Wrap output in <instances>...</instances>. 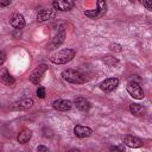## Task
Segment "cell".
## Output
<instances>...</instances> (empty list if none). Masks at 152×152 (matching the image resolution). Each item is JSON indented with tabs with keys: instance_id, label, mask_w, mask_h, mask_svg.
Wrapping results in <instances>:
<instances>
[{
	"instance_id": "6da1fadb",
	"label": "cell",
	"mask_w": 152,
	"mask_h": 152,
	"mask_svg": "<svg viewBox=\"0 0 152 152\" xmlns=\"http://www.w3.org/2000/svg\"><path fill=\"white\" fill-rule=\"evenodd\" d=\"M75 55H76V52L74 49H63V50L53 53L50 57V61L53 64H64V63L70 62L75 57Z\"/></svg>"
},
{
	"instance_id": "7a4b0ae2",
	"label": "cell",
	"mask_w": 152,
	"mask_h": 152,
	"mask_svg": "<svg viewBox=\"0 0 152 152\" xmlns=\"http://www.w3.org/2000/svg\"><path fill=\"white\" fill-rule=\"evenodd\" d=\"M62 77L66 82L74 83V84H81V83H84L87 81V77L82 72H80V71H77L75 69H65V70H63L62 71Z\"/></svg>"
},
{
	"instance_id": "3957f363",
	"label": "cell",
	"mask_w": 152,
	"mask_h": 152,
	"mask_svg": "<svg viewBox=\"0 0 152 152\" xmlns=\"http://www.w3.org/2000/svg\"><path fill=\"white\" fill-rule=\"evenodd\" d=\"M106 11H107V5H106V2L100 0V1H97V8H96V10L86 11L84 14H86L88 18H90V19H99V18H101V17L104 15Z\"/></svg>"
},
{
	"instance_id": "277c9868",
	"label": "cell",
	"mask_w": 152,
	"mask_h": 152,
	"mask_svg": "<svg viewBox=\"0 0 152 152\" xmlns=\"http://www.w3.org/2000/svg\"><path fill=\"white\" fill-rule=\"evenodd\" d=\"M127 88V91L128 94L133 97V99H137V100H141L144 97V90L142 88L139 86V83L134 82V81H129L126 86Z\"/></svg>"
},
{
	"instance_id": "5b68a950",
	"label": "cell",
	"mask_w": 152,
	"mask_h": 152,
	"mask_svg": "<svg viewBox=\"0 0 152 152\" xmlns=\"http://www.w3.org/2000/svg\"><path fill=\"white\" fill-rule=\"evenodd\" d=\"M48 70V65L46 64H40L38 65L30 75V81L33 83V84H38L43 77V75L45 74V71Z\"/></svg>"
},
{
	"instance_id": "8992f818",
	"label": "cell",
	"mask_w": 152,
	"mask_h": 152,
	"mask_svg": "<svg viewBox=\"0 0 152 152\" xmlns=\"http://www.w3.org/2000/svg\"><path fill=\"white\" fill-rule=\"evenodd\" d=\"M118 86H119V78L112 77V78H107V80H104L103 82H101L100 89H101L102 91L109 93V91L115 90V89L118 88Z\"/></svg>"
},
{
	"instance_id": "52a82bcc",
	"label": "cell",
	"mask_w": 152,
	"mask_h": 152,
	"mask_svg": "<svg viewBox=\"0 0 152 152\" xmlns=\"http://www.w3.org/2000/svg\"><path fill=\"white\" fill-rule=\"evenodd\" d=\"M32 104H33V100L32 99L24 97V99H21L19 101L13 102V104L11 106V109L12 110H25V109H28Z\"/></svg>"
},
{
	"instance_id": "ba28073f",
	"label": "cell",
	"mask_w": 152,
	"mask_h": 152,
	"mask_svg": "<svg viewBox=\"0 0 152 152\" xmlns=\"http://www.w3.org/2000/svg\"><path fill=\"white\" fill-rule=\"evenodd\" d=\"M52 6H53V10L65 12V11H70L75 6V2L71 0H57L52 2Z\"/></svg>"
},
{
	"instance_id": "9c48e42d",
	"label": "cell",
	"mask_w": 152,
	"mask_h": 152,
	"mask_svg": "<svg viewBox=\"0 0 152 152\" xmlns=\"http://www.w3.org/2000/svg\"><path fill=\"white\" fill-rule=\"evenodd\" d=\"M10 24H11L12 27H14L15 30H19V31H20V30L24 28V26H25V19H24L23 14L15 13V14H13V15L11 17Z\"/></svg>"
},
{
	"instance_id": "30bf717a",
	"label": "cell",
	"mask_w": 152,
	"mask_h": 152,
	"mask_svg": "<svg viewBox=\"0 0 152 152\" xmlns=\"http://www.w3.org/2000/svg\"><path fill=\"white\" fill-rule=\"evenodd\" d=\"M52 107H53L56 110L66 112V110H69V109L72 107V102L69 101V100L59 99V100H55V101L52 102Z\"/></svg>"
},
{
	"instance_id": "8fae6325",
	"label": "cell",
	"mask_w": 152,
	"mask_h": 152,
	"mask_svg": "<svg viewBox=\"0 0 152 152\" xmlns=\"http://www.w3.org/2000/svg\"><path fill=\"white\" fill-rule=\"evenodd\" d=\"M74 133L77 138H88L91 135L93 131L91 128L87 127V126H82V125H76L74 127Z\"/></svg>"
},
{
	"instance_id": "7c38bea8",
	"label": "cell",
	"mask_w": 152,
	"mask_h": 152,
	"mask_svg": "<svg viewBox=\"0 0 152 152\" xmlns=\"http://www.w3.org/2000/svg\"><path fill=\"white\" fill-rule=\"evenodd\" d=\"M124 144L131 148H138L142 146V140L138 137H133V135H127L124 139Z\"/></svg>"
},
{
	"instance_id": "4fadbf2b",
	"label": "cell",
	"mask_w": 152,
	"mask_h": 152,
	"mask_svg": "<svg viewBox=\"0 0 152 152\" xmlns=\"http://www.w3.org/2000/svg\"><path fill=\"white\" fill-rule=\"evenodd\" d=\"M55 17H56V11L55 10H42L37 14V20L43 23V21H48L50 19H53Z\"/></svg>"
},
{
	"instance_id": "5bb4252c",
	"label": "cell",
	"mask_w": 152,
	"mask_h": 152,
	"mask_svg": "<svg viewBox=\"0 0 152 152\" xmlns=\"http://www.w3.org/2000/svg\"><path fill=\"white\" fill-rule=\"evenodd\" d=\"M64 38H65V32H64V30H61V31L55 36V38L50 42V44L48 45V49H49V50H52V49L58 48V46L64 42Z\"/></svg>"
},
{
	"instance_id": "9a60e30c",
	"label": "cell",
	"mask_w": 152,
	"mask_h": 152,
	"mask_svg": "<svg viewBox=\"0 0 152 152\" xmlns=\"http://www.w3.org/2000/svg\"><path fill=\"white\" fill-rule=\"evenodd\" d=\"M0 80L2 81V83L4 84H6V86H13L14 83H15V80H14V77L7 71V69H5V68H2L1 70H0Z\"/></svg>"
},
{
	"instance_id": "2e32d148",
	"label": "cell",
	"mask_w": 152,
	"mask_h": 152,
	"mask_svg": "<svg viewBox=\"0 0 152 152\" xmlns=\"http://www.w3.org/2000/svg\"><path fill=\"white\" fill-rule=\"evenodd\" d=\"M76 108L81 112H88L90 109V102L84 97H76L74 101Z\"/></svg>"
},
{
	"instance_id": "e0dca14e",
	"label": "cell",
	"mask_w": 152,
	"mask_h": 152,
	"mask_svg": "<svg viewBox=\"0 0 152 152\" xmlns=\"http://www.w3.org/2000/svg\"><path fill=\"white\" fill-rule=\"evenodd\" d=\"M31 137H32V132H31L28 128H24V129H21V131L18 133V135H17V141H18L19 144H26V142L31 139Z\"/></svg>"
},
{
	"instance_id": "ac0fdd59",
	"label": "cell",
	"mask_w": 152,
	"mask_h": 152,
	"mask_svg": "<svg viewBox=\"0 0 152 152\" xmlns=\"http://www.w3.org/2000/svg\"><path fill=\"white\" fill-rule=\"evenodd\" d=\"M129 112L135 116H142V115H145L146 109L144 106H141L139 103H132V104H129Z\"/></svg>"
},
{
	"instance_id": "d6986e66",
	"label": "cell",
	"mask_w": 152,
	"mask_h": 152,
	"mask_svg": "<svg viewBox=\"0 0 152 152\" xmlns=\"http://www.w3.org/2000/svg\"><path fill=\"white\" fill-rule=\"evenodd\" d=\"M36 93H37V96L39 99H44L45 97V88L44 87H38Z\"/></svg>"
},
{
	"instance_id": "ffe728a7",
	"label": "cell",
	"mask_w": 152,
	"mask_h": 152,
	"mask_svg": "<svg viewBox=\"0 0 152 152\" xmlns=\"http://www.w3.org/2000/svg\"><path fill=\"white\" fill-rule=\"evenodd\" d=\"M109 152H125L122 146H112L109 148Z\"/></svg>"
},
{
	"instance_id": "44dd1931",
	"label": "cell",
	"mask_w": 152,
	"mask_h": 152,
	"mask_svg": "<svg viewBox=\"0 0 152 152\" xmlns=\"http://www.w3.org/2000/svg\"><path fill=\"white\" fill-rule=\"evenodd\" d=\"M109 46H110V50H113V51H118V52L121 51V46L119 44H110Z\"/></svg>"
},
{
	"instance_id": "7402d4cb",
	"label": "cell",
	"mask_w": 152,
	"mask_h": 152,
	"mask_svg": "<svg viewBox=\"0 0 152 152\" xmlns=\"http://www.w3.org/2000/svg\"><path fill=\"white\" fill-rule=\"evenodd\" d=\"M5 61H6V53L0 50V65H2Z\"/></svg>"
},
{
	"instance_id": "603a6c76",
	"label": "cell",
	"mask_w": 152,
	"mask_h": 152,
	"mask_svg": "<svg viewBox=\"0 0 152 152\" xmlns=\"http://www.w3.org/2000/svg\"><path fill=\"white\" fill-rule=\"evenodd\" d=\"M37 152H49V150H48V147L39 145V146H37Z\"/></svg>"
},
{
	"instance_id": "cb8c5ba5",
	"label": "cell",
	"mask_w": 152,
	"mask_h": 152,
	"mask_svg": "<svg viewBox=\"0 0 152 152\" xmlns=\"http://www.w3.org/2000/svg\"><path fill=\"white\" fill-rule=\"evenodd\" d=\"M11 4V0H0V6L5 7V6H8Z\"/></svg>"
},
{
	"instance_id": "d4e9b609",
	"label": "cell",
	"mask_w": 152,
	"mask_h": 152,
	"mask_svg": "<svg viewBox=\"0 0 152 152\" xmlns=\"http://www.w3.org/2000/svg\"><path fill=\"white\" fill-rule=\"evenodd\" d=\"M142 5H144L148 11H152V5H151V2H146V1H144Z\"/></svg>"
},
{
	"instance_id": "484cf974",
	"label": "cell",
	"mask_w": 152,
	"mask_h": 152,
	"mask_svg": "<svg viewBox=\"0 0 152 152\" xmlns=\"http://www.w3.org/2000/svg\"><path fill=\"white\" fill-rule=\"evenodd\" d=\"M18 36H20V31L19 30H15V32L13 33V37H18Z\"/></svg>"
},
{
	"instance_id": "4316f807",
	"label": "cell",
	"mask_w": 152,
	"mask_h": 152,
	"mask_svg": "<svg viewBox=\"0 0 152 152\" xmlns=\"http://www.w3.org/2000/svg\"><path fill=\"white\" fill-rule=\"evenodd\" d=\"M68 152H81L78 148H71V150H69Z\"/></svg>"
}]
</instances>
